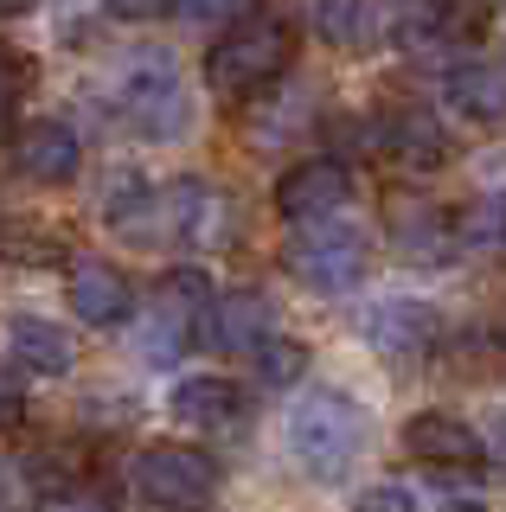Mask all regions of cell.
<instances>
[{
    "mask_svg": "<svg viewBox=\"0 0 506 512\" xmlns=\"http://www.w3.org/2000/svg\"><path fill=\"white\" fill-rule=\"evenodd\" d=\"M282 442H289V461L314 487H340V480L359 468L366 442H372V416H366L359 397H346L340 384H314V391L295 397L289 423H282Z\"/></svg>",
    "mask_w": 506,
    "mask_h": 512,
    "instance_id": "1",
    "label": "cell"
},
{
    "mask_svg": "<svg viewBox=\"0 0 506 512\" xmlns=\"http://www.w3.org/2000/svg\"><path fill=\"white\" fill-rule=\"evenodd\" d=\"M289 58H295V26L282 13H250V20H237L212 39V52H205V90H212V103L237 109V103L270 90L289 71Z\"/></svg>",
    "mask_w": 506,
    "mask_h": 512,
    "instance_id": "2",
    "label": "cell"
},
{
    "mask_svg": "<svg viewBox=\"0 0 506 512\" xmlns=\"http://www.w3.org/2000/svg\"><path fill=\"white\" fill-rule=\"evenodd\" d=\"M116 116L141 141H180L193 128V96H186L180 64L167 52H135L116 77Z\"/></svg>",
    "mask_w": 506,
    "mask_h": 512,
    "instance_id": "3",
    "label": "cell"
},
{
    "mask_svg": "<svg viewBox=\"0 0 506 512\" xmlns=\"http://www.w3.org/2000/svg\"><path fill=\"white\" fill-rule=\"evenodd\" d=\"M282 269L314 295H346L366 282L372 269V237L346 218H321V224H295L282 244Z\"/></svg>",
    "mask_w": 506,
    "mask_h": 512,
    "instance_id": "4",
    "label": "cell"
},
{
    "mask_svg": "<svg viewBox=\"0 0 506 512\" xmlns=\"http://www.w3.org/2000/svg\"><path fill=\"white\" fill-rule=\"evenodd\" d=\"M141 512H205L218 500V461L193 442H148L129 461Z\"/></svg>",
    "mask_w": 506,
    "mask_h": 512,
    "instance_id": "5",
    "label": "cell"
},
{
    "mask_svg": "<svg viewBox=\"0 0 506 512\" xmlns=\"http://www.w3.org/2000/svg\"><path fill=\"white\" fill-rule=\"evenodd\" d=\"M212 301V282L205 269H167L161 288H154V308L141 320V359L148 365H173L199 333V314Z\"/></svg>",
    "mask_w": 506,
    "mask_h": 512,
    "instance_id": "6",
    "label": "cell"
},
{
    "mask_svg": "<svg viewBox=\"0 0 506 512\" xmlns=\"http://www.w3.org/2000/svg\"><path fill=\"white\" fill-rule=\"evenodd\" d=\"M359 333H366V346L378 352V359L417 365V359H430V352L442 346V308H436V301L391 295V301H378V308H366Z\"/></svg>",
    "mask_w": 506,
    "mask_h": 512,
    "instance_id": "7",
    "label": "cell"
},
{
    "mask_svg": "<svg viewBox=\"0 0 506 512\" xmlns=\"http://www.w3.org/2000/svg\"><path fill=\"white\" fill-rule=\"evenodd\" d=\"M270 199L289 224H321V218H340L346 205H353V173H346V160H334V154H308V160H295V167H282Z\"/></svg>",
    "mask_w": 506,
    "mask_h": 512,
    "instance_id": "8",
    "label": "cell"
},
{
    "mask_svg": "<svg viewBox=\"0 0 506 512\" xmlns=\"http://www.w3.org/2000/svg\"><path fill=\"white\" fill-rule=\"evenodd\" d=\"M270 333H276V301L263 295V288H225V295L205 301L193 346H212V352H257Z\"/></svg>",
    "mask_w": 506,
    "mask_h": 512,
    "instance_id": "9",
    "label": "cell"
},
{
    "mask_svg": "<svg viewBox=\"0 0 506 512\" xmlns=\"http://www.w3.org/2000/svg\"><path fill=\"white\" fill-rule=\"evenodd\" d=\"M7 154H13V173L33 180V186H71L77 173H84V141H77V128L58 122V116L20 122Z\"/></svg>",
    "mask_w": 506,
    "mask_h": 512,
    "instance_id": "10",
    "label": "cell"
},
{
    "mask_svg": "<svg viewBox=\"0 0 506 512\" xmlns=\"http://www.w3.org/2000/svg\"><path fill=\"white\" fill-rule=\"evenodd\" d=\"M71 314L84 320V327H129L135 320V282L122 263H109V256H77L71 263Z\"/></svg>",
    "mask_w": 506,
    "mask_h": 512,
    "instance_id": "11",
    "label": "cell"
},
{
    "mask_svg": "<svg viewBox=\"0 0 506 512\" xmlns=\"http://www.w3.org/2000/svg\"><path fill=\"white\" fill-rule=\"evenodd\" d=\"M404 455L423 461V468H481L487 442H481V429L455 410H417L404 423Z\"/></svg>",
    "mask_w": 506,
    "mask_h": 512,
    "instance_id": "12",
    "label": "cell"
},
{
    "mask_svg": "<svg viewBox=\"0 0 506 512\" xmlns=\"http://www.w3.org/2000/svg\"><path fill=\"white\" fill-rule=\"evenodd\" d=\"M385 231H391V250L404 256V263H449V256H462L455 244V212L449 205H430V199H391L385 212Z\"/></svg>",
    "mask_w": 506,
    "mask_h": 512,
    "instance_id": "13",
    "label": "cell"
},
{
    "mask_svg": "<svg viewBox=\"0 0 506 512\" xmlns=\"http://www.w3.org/2000/svg\"><path fill=\"white\" fill-rule=\"evenodd\" d=\"M0 346H7L13 372H33V378H65L77 365V340L45 314H7L0 320Z\"/></svg>",
    "mask_w": 506,
    "mask_h": 512,
    "instance_id": "14",
    "label": "cell"
},
{
    "mask_svg": "<svg viewBox=\"0 0 506 512\" xmlns=\"http://www.w3.org/2000/svg\"><path fill=\"white\" fill-rule=\"evenodd\" d=\"M244 416H250V397H244V384L225 378V372H199V378L173 384V423L199 429V436H225Z\"/></svg>",
    "mask_w": 506,
    "mask_h": 512,
    "instance_id": "15",
    "label": "cell"
},
{
    "mask_svg": "<svg viewBox=\"0 0 506 512\" xmlns=\"http://www.w3.org/2000/svg\"><path fill=\"white\" fill-rule=\"evenodd\" d=\"M366 135L385 148L391 160H404V167H442L449 160V128L436 122V109H423V103H398V109H385Z\"/></svg>",
    "mask_w": 506,
    "mask_h": 512,
    "instance_id": "16",
    "label": "cell"
},
{
    "mask_svg": "<svg viewBox=\"0 0 506 512\" xmlns=\"http://www.w3.org/2000/svg\"><path fill=\"white\" fill-rule=\"evenodd\" d=\"M442 96H449V109H455V116H468V122H500L506 116V64H494V58L449 64Z\"/></svg>",
    "mask_w": 506,
    "mask_h": 512,
    "instance_id": "17",
    "label": "cell"
},
{
    "mask_svg": "<svg viewBox=\"0 0 506 512\" xmlns=\"http://www.w3.org/2000/svg\"><path fill=\"white\" fill-rule=\"evenodd\" d=\"M455 244L462 250H506V186H487L481 199H468V212H455Z\"/></svg>",
    "mask_w": 506,
    "mask_h": 512,
    "instance_id": "18",
    "label": "cell"
},
{
    "mask_svg": "<svg viewBox=\"0 0 506 512\" xmlns=\"http://www.w3.org/2000/svg\"><path fill=\"white\" fill-rule=\"evenodd\" d=\"M314 32L340 52H366L372 39V0H314Z\"/></svg>",
    "mask_w": 506,
    "mask_h": 512,
    "instance_id": "19",
    "label": "cell"
},
{
    "mask_svg": "<svg viewBox=\"0 0 506 512\" xmlns=\"http://www.w3.org/2000/svg\"><path fill=\"white\" fill-rule=\"evenodd\" d=\"M250 365H257V378L270 384V391H289V384H302V372H308V346L289 340V333H270V340L250 352Z\"/></svg>",
    "mask_w": 506,
    "mask_h": 512,
    "instance_id": "20",
    "label": "cell"
},
{
    "mask_svg": "<svg viewBox=\"0 0 506 512\" xmlns=\"http://www.w3.org/2000/svg\"><path fill=\"white\" fill-rule=\"evenodd\" d=\"M0 256H13V263H58L65 244L45 237V231H20V224H7V231H0Z\"/></svg>",
    "mask_w": 506,
    "mask_h": 512,
    "instance_id": "21",
    "label": "cell"
},
{
    "mask_svg": "<svg viewBox=\"0 0 506 512\" xmlns=\"http://www.w3.org/2000/svg\"><path fill=\"white\" fill-rule=\"evenodd\" d=\"M180 13L193 26H237L257 13V0H180Z\"/></svg>",
    "mask_w": 506,
    "mask_h": 512,
    "instance_id": "22",
    "label": "cell"
},
{
    "mask_svg": "<svg viewBox=\"0 0 506 512\" xmlns=\"http://www.w3.org/2000/svg\"><path fill=\"white\" fill-rule=\"evenodd\" d=\"M353 512H417V493L398 487V480H372V487L353 500Z\"/></svg>",
    "mask_w": 506,
    "mask_h": 512,
    "instance_id": "23",
    "label": "cell"
},
{
    "mask_svg": "<svg viewBox=\"0 0 506 512\" xmlns=\"http://www.w3.org/2000/svg\"><path fill=\"white\" fill-rule=\"evenodd\" d=\"M20 90H26V64L0 45V141H7V122H13V103H20Z\"/></svg>",
    "mask_w": 506,
    "mask_h": 512,
    "instance_id": "24",
    "label": "cell"
},
{
    "mask_svg": "<svg viewBox=\"0 0 506 512\" xmlns=\"http://www.w3.org/2000/svg\"><path fill=\"white\" fill-rule=\"evenodd\" d=\"M26 423V384L13 372L7 359H0V429H20Z\"/></svg>",
    "mask_w": 506,
    "mask_h": 512,
    "instance_id": "25",
    "label": "cell"
},
{
    "mask_svg": "<svg viewBox=\"0 0 506 512\" xmlns=\"http://www.w3.org/2000/svg\"><path fill=\"white\" fill-rule=\"evenodd\" d=\"M180 7V0H109V13H116V20H161V13H173Z\"/></svg>",
    "mask_w": 506,
    "mask_h": 512,
    "instance_id": "26",
    "label": "cell"
},
{
    "mask_svg": "<svg viewBox=\"0 0 506 512\" xmlns=\"http://www.w3.org/2000/svg\"><path fill=\"white\" fill-rule=\"evenodd\" d=\"M45 512H97V506H90V500H52Z\"/></svg>",
    "mask_w": 506,
    "mask_h": 512,
    "instance_id": "27",
    "label": "cell"
},
{
    "mask_svg": "<svg viewBox=\"0 0 506 512\" xmlns=\"http://www.w3.org/2000/svg\"><path fill=\"white\" fill-rule=\"evenodd\" d=\"M0 13H7V20H20V13H33V0H0Z\"/></svg>",
    "mask_w": 506,
    "mask_h": 512,
    "instance_id": "28",
    "label": "cell"
},
{
    "mask_svg": "<svg viewBox=\"0 0 506 512\" xmlns=\"http://www.w3.org/2000/svg\"><path fill=\"white\" fill-rule=\"evenodd\" d=\"M455 512H487V506H455Z\"/></svg>",
    "mask_w": 506,
    "mask_h": 512,
    "instance_id": "29",
    "label": "cell"
}]
</instances>
